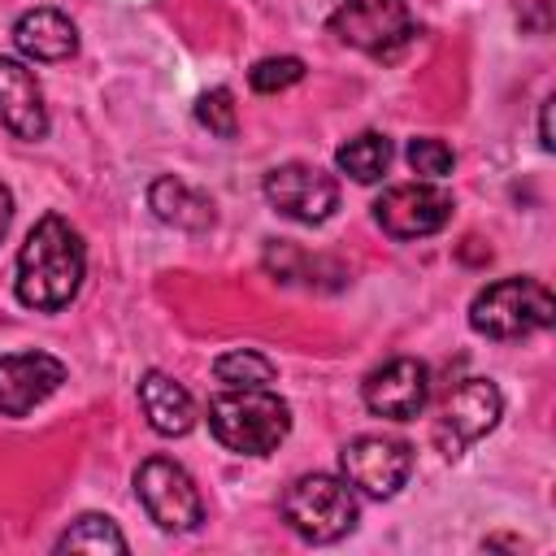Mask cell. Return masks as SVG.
Listing matches in <instances>:
<instances>
[{"label": "cell", "mask_w": 556, "mask_h": 556, "mask_svg": "<svg viewBox=\"0 0 556 556\" xmlns=\"http://www.w3.org/2000/svg\"><path fill=\"white\" fill-rule=\"evenodd\" d=\"M552 317L556 300L539 278H500L469 304V326L486 339H526L534 330H547Z\"/></svg>", "instance_id": "277c9868"}, {"label": "cell", "mask_w": 556, "mask_h": 556, "mask_svg": "<svg viewBox=\"0 0 556 556\" xmlns=\"http://www.w3.org/2000/svg\"><path fill=\"white\" fill-rule=\"evenodd\" d=\"M374 217L391 239H426V235L447 226L452 195L434 182H400V187H387L378 195Z\"/></svg>", "instance_id": "30bf717a"}, {"label": "cell", "mask_w": 556, "mask_h": 556, "mask_svg": "<svg viewBox=\"0 0 556 556\" xmlns=\"http://www.w3.org/2000/svg\"><path fill=\"white\" fill-rule=\"evenodd\" d=\"M408 165H413V174H421V178H447L452 174V165H456V152L443 143V139H430V135H417L413 143H408Z\"/></svg>", "instance_id": "7402d4cb"}, {"label": "cell", "mask_w": 556, "mask_h": 556, "mask_svg": "<svg viewBox=\"0 0 556 556\" xmlns=\"http://www.w3.org/2000/svg\"><path fill=\"white\" fill-rule=\"evenodd\" d=\"M56 552H126V534L104 513H83L61 539Z\"/></svg>", "instance_id": "ac0fdd59"}, {"label": "cell", "mask_w": 556, "mask_h": 556, "mask_svg": "<svg viewBox=\"0 0 556 556\" xmlns=\"http://www.w3.org/2000/svg\"><path fill=\"white\" fill-rule=\"evenodd\" d=\"M135 495L143 513L169 534H187L204 521V500H200L195 478L169 456H148L135 469Z\"/></svg>", "instance_id": "8992f818"}, {"label": "cell", "mask_w": 556, "mask_h": 556, "mask_svg": "<svg viewBox=\"0 0 556 556\" xmlns=\"http://www.w3.org/2000/svg\"><path fill=\"white\" fill-rule=\"evenodd\" d=\"M139 404H143V417H148V426H152L156 434L178 439V434H187V430L195 426V400L187 395L182 382H174V378L161 374V369H148V374H143V382H139Z\"/></svg>", "instance_id": "5bb4252c"}, {"label": "cell", "mask_w": 556, "mask_h": 556, "mask_svg": "<svg viewBox=\"0 0 556 556\" xmlns=\"http://www.w3.org/2000/svg\"><path fill=\"white\" fill-rule=\"evenodd\" d=\"M330 30L339 35V43L365 56L395 61L413 43L417 22L404 0H339L330 13Z\"/></svg>", "instance_id": "5b68a950"}, {"label": "cell", "mask_w": 556, "mask_h": 556, "mask_svg": "<svg viewBox=\"0 0 556 556\" xmlns=\"http://www.w3.org/2000/svg\"><path fill=\"white\" fill-rule=\"evenodd\" d=\"M0 122L17 139H43L48 135V109L35 74L22 61L0 56Z\"/></svg>", "instance_id": "4fadbf2b"}, {"label": "cell", "mask_w": 556, "mask_h": 556, "mask_svg": "<svg viewBox=\"0 0 556 556\" xmlns=\"http://www.w3.org/2000/svg\"><path fill=\"white\" fill-rule=\"evenodd\" d=\"M213 374H217V382H222V387H269V382L278 378L274 361H269V356H261L256 348H235V352L217 356Z\"/></svg>", "instance_id": "d6986e66"}, {"label": "cell", "mask_w": 556, "mask_h": 556, "mask_svg": "<svg viewBox=\"0 0 556 556\" xmlns=\"http://www.w3.org/2000/svg\"><path fill=\"white\" fill-rule=\"evenodd\" d=\"M208 430L239 456H265L287 439L291 408L269 387H226L208 400Z\"/></svg>", "instance_id": "7a4b0ae2"}, {"label": "cell", "mask_w": 556, "mask_h": 556, "mask_svg": "<svg viewBox=\"0 0 556 556\" xmlns=\"http://www.w3.org/2000/svg\"><path fill=\"white\" fill-rule=\"evenodd\" d=\"M282 517L287 526L308 539V543H334L343 534H352L356 517H361V500L352 491L348 478L334 473H300L287 495H282Z\"/></svg>", "instance_id": "3957f363"}, {"label": "cell", "mask_w": 556, "mask_h": 556, "mask_svg": "<svg viewBox=\"0 0 556 556\" xmlns=\"http://www.w3.org/2000/svg\"><path fill=\"white\" fill-rule=\"evenodd\" d=\"M300 78H304V61H300V56H265V61H256V65L248 70V83H252V91H261V96L287 91V87H295Z\"/></svg>", "instance_id": "44dd1931"}, {"label": "cell", "mask_w": 556, "mask_h": 556, "mask_svg": "<svg viewBox=\"0 0 556 556\" xmlns=\"http://www.w3.org/2000/svg\"><path fill=\"white\" fill-rule=\"evenodd\" d=\"M504 413V395L495 382L486 378H465L447 400H443V417L434 426V439L443 443L447 456H460L469 443H478L482 434L495 430Z\"/></svg>", "instance_id": "9c48e42d"}, {"label": "cell", "mask_w": 556, "mask_h": 556, "mask_svg": "<svg viewBox=\"0 0 556 556\" xmlns=\"http://www.w3.org/2000/svg\"><path fill=\"white\" fill-rule=\"evenodd\" d=\"M148 204H152V213L165 222V226H174V230H191V235H200V230H208L213 226V200L204 195V191H195V187H187L182 178H156L152 187H148Z\"/></svg>", "instance_id": "2e32d148"}, {"label": "cell", "mask_w": 556, "mask_h": 556, "mask_svg": "<svg viewBox=\"0 0 556 556\" xmlns=\"http://www.w3.org/2000/svg\"><path fill=\"white\" fill-rule=\"evenodd\" d=\"M83 274H87V252L78 230L56 213L39 217L17 252V300L26 308L56 313L78 295Z\"/></svg>", "instance_id": "6da1fadb"}, {"label": "cell", "mask_w": 556, "mask_h": 556, "mask_svg": "<svg viewBox=\"0 0 556 556\" xmlns=\"http://www.w3.org/2000/svg\"><path fill=\"white\" fill-rule=\"evenodd\" d=\"M361 395L369 413L391 417V421H413L430 400V369L413 356H395L365 378Z\"/></svg>", "instance_id": "8fae6325"}, {"label": "cell", "mask_w": 556, "mask_h": 556, "mask_svg": "<svg viewBox=\"0 0 556 556\" xmlns=\"http://www.w3.org/2000/svg\"><path fill=\"white\" fill-rule=\"evenodd\" d=\"M13 43L30 61H65L78 48V30L61 9H30L13 26Z\"/></svg>", "instance_id": "9a60e30c"}, {"label": "cell", "mask_w": 556, "mask_h": 556, "mask_svg": "<svg viewBox=\"0 0 556 556\" xmlns=\"http://www.w3.org/2000/svg\"><path fill=\"white\" fill-rule=\"evenodd\" d=\"M547 113H552V100H543V113H539V143L543 148H552V122H547Z\"/></svg>", "instance_id": "cb8c5ba5"}, {"label": "cell", "mask_w": 556, "mask_h": 556, "mask_svg": "<svg viewBox=\"0 0 556 556\" xmlns=\"http://www.w3.org/2000/svg\"><path fill=\"white\" fill-rule=\"evenodd\" d=\"M265 200L274 204V213L304 222V226H317L339 208V182L317 165L287 161V165H274L265 174Z\"/></svg>", "instance_id": "ba28073f"}, {"label": "cell", "mask_w": 556, "mask_h": 556, "mask_svg": "<svg viewBox=\"0 0 556 556\" xmlns=\"http://www.w3.org/2000/svg\"><path fill=\"white\" fill-rule=\"evenodd\" d=\"M195 122L217 135V139H235L239 135V109H235V96L226 87H213L195 100Z\"/></svg>", "instance_id": "ffe728a7"}, {"label": "cell", "mask_w": 556, "mask_h": 556, "mask_svg": "<svg viewBox=\"0 0 556 556\" xmlns=\"http://www.w3.org/2000/svg\"><path fill=\"white\" fill-rule=\"evenodd\" d=\"M339 169L352 174L356 182H378L391 165V139L378 135V130H361L356 139H348L339 152H334Z\"/></svg>", "instance_id": "e0dca14e"}, {"label": "cell", "mask_w": 556, "mask_h": 556, "mask_svg": "<svg viewBox=\"0 0 556 556\" xmlns=\"http://www.w3.org/2000/svg\"><path fill=\"white\" fill-rule=\"evenodd\" d=\"M339 469L352 482V491L391 500L413 473V447L395 434H361L339 452Z\"/></svg>", "instance_id": "52a82bcc"}, {"label": "cell", "mask_w": 556, "mask_h": 556, "mask_svg": "<svg viewBox=\"0 0 556 556\" xmlns=\"http://www.w3.org/2000/svg\"><path fill=\"white\" fill-rule=\"evenodd\" d=\"M65 382V365L48 352H9L0 356V413L26 417Z\"/></svg>", "instance_id": "7c38bea8"}, {"label": "cell", "mask_w": 556, "mask_h": 556, "mask_svg": "<svg viewBox=\"0 0 556 556\" xmlns=\"http://www.w3.org/2000/svg\"><path fill=\"white\" fill-rule=\"evenodd\" d=\"M9 226H13V191L0 182V239L9 235Z\"/></svg>", "instance_id": "603a6c76"}]
</instances>
